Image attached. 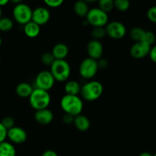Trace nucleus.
Returning a JSON list of instances; mask_svg holds the SVG:
<instances>
[{
	"instance_id": "obj_25",
	"label": "nucleus",
	"mask_w": 156,
	"mask_h": 156,
	"mask_svg": "<svg viewBox=\"0 0 156 156\" xmlns=\"http://www.w3.org/2000/svg\"><path fill=\"white\" fill-rule=\"evenodd\" d=\"M129 2L128 0H116L114 1V8L120 12H126L129 9Z\"/></svg>"
},
{
	"instance_id": "obj_21",
	"label": "nucleus",
	"mask_w": 156,
	"mask_h": 156,
	"mask_svg": "<svg viewBox=\"0 0 156 156\" xmlns=\"http://www.w3.org/2000/svg\"><path fill=\"white\" fill-rule=\"evenodd\" d=\"M0 156H16L15 146L6 141L0 143Z\"/></svg>"
},
{
	"instance_id": "obj_6",
	"label": "nucleus",
	"mask_w": 156,
	"mask_h": 156,
	"mask_svg": "<svg viewBox=\"0 0 156 156\" xmlns=\"http://www.w3.org/2000/svg\"><path fill=\"white\" fill-rule=\"evenodd\" d=\"M32 12L33 10L28 5L22 3L21 2L15 5L12 15H13V18L16 22L24 25L27 23L31 21Z\"/></svg>"
},
{
	"instance_id": "obj_37",
	"label": "nucleus",
	"mask_w": 156,
	"mask_h": 156,
	"mask_svg": "<svg viewBox=\"0 0 156 156\" xmlns=\"http://www.w3.org/2000/svg\"><path fill=\"white\" fill-rule=\"evenodd\" d=\"M9 3V0H0V7L6 5Z\"/></svg>"
},
{
	"instance_id": "obj_16",
	"label": "nucleus",
	"mask_w": 156,
	"mask_h": 156,
	"mask_svg": "<svg viewBox=\"0 0 156 156\" xmlns=\"http://www.w3.org/2000/svg\"><path fill=\"white\" fill-rule=\"evenodd\" d=\"M73 124L78 130L85 132V131L89 129L90 126H91V122H90L89 119L85 117V115L79 114V115L74 117Z\"/></svg>"
},
{
	"instance_id": "obj_33",
	"label": "nucleus",
	"mask_w": 156,
	"mask_h": 156,
	"mask_svg": "<svg viewBox=\"0 0 156 156\" xmlns=\"http://www.w3.org/2000/svg\"><path fill=\"white\" fill-rule=\"evenodd\" d=\"M62 121L66 124H71V123H73V121H74V117L65 114L62 117Z\"/></svg>"
},
{
	"instance_id": "obj_24",
	"label": "nucleus",
	"mask_w": 156,
	"mask_h": 156,
	"mask_svg": "<svg viewBox=\"0 0 156 156\" xmlns=\"http://www.w3.org/2000/svg\"><path fill=\"white\" fill-rule=\"evenodd\" d=\"M98 8L103 12L108 13L114 8V1L113 0H100L98 2Z\"/></svg>"
},
{
	"instance_id": "obj_3",
	"label": "nucleus",
	"mask_w": 156,
	"mask_h": 156,
	"mask_svg": "<svg viewBox=\"0 0 156 156\" xmlns=\"http://www.w3.org/2000/svg\"><path fill=\"white\" fill-rule=\"evenodd\" d=\"M50 95L48 91L34 88L33 92L29 97V102L33 109L35 111L46 109L50 104Z\"/></svg>"
},
{
	"instance_id": "obj_27",
	"label": "nucleus",
	"mask_w": 156,
	"mask_h": 156,
	"mask_svg": "<svg viewBox=\"0 0 156 156\" xmlns=\"http://www.w3.org/2000/svg\"><path fill=\"white\" fill-rule=\"evenodd\" d=\"M55 61V58L53 57L51 52H46L43 53L41 56V62L46 66H51Z\"/></svg>"
},
{
	"instance_id": "obj_40",
	"label": "nucleus",
	"mask_w": 156,
	"mask_h": 156,
	"mask_svg": "<svg viewBox=\"0 0 156 156\" xmlns=\"http://www.w3.org/2000/svg\"><path fill=\"white\" fill-rule=\"evenodd\" d=\"M2 41L1 37H0V47H1V45H2Z\"/></svg>"
},
{
	"instance_id": "obj_41",
	"label": "nucleus",
	"mask_w": 156,
	"mask_h": 156,
	"mask_svg": "<svg viewBox=\"0 0 156 156\" xmlns=\"http://www.w3.org/2000/svg\"><path fill=\"white\" fill-rule=\"evenodd\" d=\"M0 62H1V56H0Z\"/></svg>"
},
{
	"instance_id": "obj_2",
	"label": "nucleus",
	"mask_w": 156,
	"mask_h": 156,
	"mask_svg": "<svg viewBox=\"0 0 156 156\" xmlns=\"http://www.w3.org/2000/svg\"><path fill=\"white\" fill-rule=\"evenodd\" d=\"M103 91V85L100 82L92 80L82 85L80 94L84 100L87 101H94L101 98Z\"/></svg>"
},
{
	"instance_id": "obj_20",
	"label": "nucleus",
	"mask_w": 156,
	"mask_h": 156,
	"mask_svg": "<svg viewBox=\"0 0 156 156\" xmlns=\"http://www.w3.org/2000/svg\"><path fill=\"white\" fill-rule=\"evenodd\" d=\"M74 12L76 15H77L79 17H86L87 14H88V11H89V8H88V2L86 1H77L74 4Z\"/></svg>"
},
{
	"instance_id": "obj_15",
	"label": "nucleus",
	"mask_w": 156,
	"mask_h": 156,
	"mask_svg": "<svg viewBox=\"0 0 156 156\" xmlns=\"http://www.w3.org/2000/svg\"><path fill=\"white\" fill-rule=\"evenodd\" d=\"M51 53L55 59L63 60L67 57L69 54V47L65 44L59 43L53 47Z\"/></svg>"
},
{
	"instance_id": "obj_34",
	"label": "nucleus",
	"mask_w": 156,
	"mask_h": 156,
	"mask_svg": "<svg viewBox=\"0 0 156 156\" xmlns=\"http://www.w3.org/2000/svg\"><path fill=\"white\" fill-rule=\"evenodd\" d=\"M149 56V57H150L151 60L153 62H155V63H156V45L152 46Z\"/></svg>"
},
{
	"instance_id": "obj_42",
	"label": "nucleus",
	"mask_w": 156,
	"mask_h": 156,
	"mask_svg": "<svg viewBox=\"0 0 156 156\" xmlns=\"http://www.w3.org/2000/svg\"><path fill=\"white\" fill-rule=\"evenodd\" d=\"M153 156H156V152H155V155H154Z\"/></svg>"
},
{
	"instance_id": "obj_18",
	"label": "nucleus",
	"mask_w": 156,
	"mask_h": 156,
	"mask_svg": "<svg viewBox=\"0 0 156 156\" xmlns=\"http://www.w3.org/2000/svg\"><path fill=\"white\" fill-rule=\"evenodd\" d=\"M34 88L30 84L27 82H21L19 83L16 87V94L20 98H29L33 92Z\"/></svg>"
},
{
	"instance_id": "obj_9",
	"label": "nucleus",
	"mask_w": 156,
	"mask_h": 156,
	"mask_svg": "<svg viewBox=\"0 0 156 156\" xmlns=\"http://www.w3.org/2000/svg\"><path fill=\"white\" fill-rule=\"evenodd\" d=\"M106 35L114 40L122 39L126 34V28L123 23L120 21H111L105 26Z\"/></svg>"
},
{
	"instance_id": "obj_1",
	"label": "nucleus",
	"mask_w": 156,
	"mask_h": 156,
	"mask_svg": "<svg viewBox=\"0 0 156 156\" xmlns=\"http://www.w3.org/2000/svg\"><path fill=\"white\" fill-rule=\"evenodd\" d=\"M60 107L66 114L76 117L83 110V101L79 95L65 94L60 100Z\"/></svg>"
},
{
	"instance_id": "obj_28",
	"label": "nucleus",
	"mask_w": 156,
	"mask_h": 156,
	"mask_svg": "<svg viewBox=\"0 0 156 156\" xmlns=\"http://www.w3.org/2000/svg\"><path fill=\"white\" fill-rule=\"evenodd\" d=\"M143 42L146 43L149 45H150L152 47L154 44V43L155 42V35L151 30H146V33H145L144 39H143Z\"/></svg>"
},
{
	"instance_id": "obj_32",
	"label": "nucleus",
	"mask_w": 156,
	"mask_h": 156,
	"mask_svg": "<svg viewBox=\"0 0 156 156\" xmlns=\"http://www.w3.org/2000/svg\"><path fill=\"white\" fill-rule=\"evenodd\" d=\"M6 138H7V129L3 126V125L0 122V143L5 141Z\"/></svg>"
},
{
	"instance_id": "obj_26",
	"label": "nucleus",
	"mask_w": 156,
	"mask_h": 156,
	"mask_svg": "<svg viewBox=\"0 0 156 156\" xmlns=\"http://www.w3.org/2000/svg\"><path fill=\"white\" fill-rule=\"evenodd\" d=\"M91 36L94 40L99 41L101 38H104L106 36V31L105 27H94L91 31Z\"/></svg>"
},
{
	"instance_id": "obj_29",
	"label": "nucleus",
	"mask_w": 156,
	"mask_h": 156,
	"mask_svg": "<svg viewBox=\"0 0 156 156\" xmlns=\"http://www.w3.org/2000/svg\"><path fill=\"white\" fill-rule=\"evenodd\" d=\"M2 124L7 130L15 126V120L12 117H6L1 121Z\"/></svg>"
},
{
	"instance_id": "obj_17",
	"label": "nucleus",
	"mask_w": 156,
	"mask_h": 156,
	"mask_svg": "<svg viewBox=\"0 0 156 156\" xmlns=\"http://www.w3.org/2000/svg\"><path fill=\"white\" fill-rule=\"evenodd\" d=\"M24 33L29 38L37 37L41 33V26L34 21H30L24 25Z\"/></svg>"
},
{
	"instance_id": "obj_4",
	"label": "nucleus",
	"mask_w": 156,
	"mask_h": 156,
	"mask_svg": "<svg viewBox=\"0 0 156 156\" xmlns=\"http://www.w3.org/2000/svg\"><path fill=\"white\" fill-rule=\"evenodd\" d=\"M50 72L57 82H66L68 80L71 74V67L66 59L57 60L55 59L53 63L50 66Z\"/></svg>"
},
{
	"instance_id": "obj_35",
	"label": "nucleus",
	"mask_w": 156,
	"mask_h": 156,
	"mask_svg": "<svg viewBox=\"0 0 156 156\" xmlns=\"http://www.w3.org/2000/svg\"><path fill=\"white\" fill-rule=\"evenodd\" d=\"M98 66V69H106L108 66V62L107 59L101 58L100 59L97 60Z\"/></svg>"
},
{
	"instance_id": "obj_39",
	"label": "nucleus",
	"mask_w": 156,
	"mask_h": 156,
	"mask_svg": "<svg viewBox=\"0 0 156 156\" xmlns=\"http://www.w3.org/2000/svg\"><path fill=\"white\" fill-rule=\"evenodd\" d=\"M2 18V8L0 7V18Z\"/></svg>"
},
{
	"instance_id": "obj_14",
	"label": "nucleus",
	"mask_w": 156,
	"mask_h": 156,
	"mask_svg": "<svg viewBox=\"0 0 156 156\" xmlns=\"http://www.w3.org/2000/svg\"><path fill=\"white\" fill-rule=\"evenodd\" d=\"M53 113L48 108L36 111L34 113V119L38 123L41 125L50 124L53 120Z\"/></svg>"
},
{
	"instance_id": "obj_5",
	"label": "nucleus",
	"mask_w": 156,
	"mask_h": 156,
	"mask_svg": "<svg viewBox=\"0 0 156 156\" xmlns=\"http://www.w3.org/2000/svg\"><path fill=\"white\" fill-rule=\"evenodd\" d=\"M85 20L88 24L94 27H105L108 24V14L103 12L99 8L89 9Z\"/></svg>"
},
{
	"instance_id": "obj_7",
	"label": "nucleus",
	"mask_w": 156,
	"mask_h": 156,
	"mask_svg": "<svg viewBox=\"0 0 156 156\" xmlns=\"http://www.w3.org/2000/svg\"><path fill=\"white\" fill-rule=\"evenodd\" d=\"M98 70L97 60L88 57L81 62L79 72L83 79H91L96 76Z\"/></svg>"
},
{
	"instance_id": "obj_22",
	"label": "nucleus",
	"mask_w": 156,
	"mask_h": 156,
	"mask_svg": "<svg viewBox=\"0 0 156 156\" xmlns=\"http://www.w3.org/2000/svg\"><path fill=\"white\" fill-rule=\"evenodd\" d=\"M146 30L140 27H135L129 31V37L136 42H141L144 39Z\"/></svg>"
},
{
	"instance_id": "obj_13",
	"label": "nucleus",
	"mask_w": 156,
	"mask_h": 156,
	"mask_svg": "<svg viewBox=\"0 0 156 156\" xmlns=\"http://www.w3.org/2000/svg\"><path fill=\"white\" fill-rule=\"evenodd\" d=\"M87 53L88 57L94 60H98L102 57L104 53V47L100 41L91 40L87 45Z\"/></svg>"
},
{
	"instance_id": "obj_19",
	"label": "nucleus",
	"mask_w": 156,
	"mask_h": 156,
	"mask_svg": "<svg viewBox=\"0 0 156 156\" xmlns=\"http://www.w3.org/2000/svg\"><path fill=\"white\" fill-rule=\"evenodd\" d=\"M81 88H82V86L77 81L70 80L66 83L64 90H65L66 94L79 95V94H80Z\"/></svg>"
},
{
	"instance_id": "obj_11",
	"label": "nucleus",
	"mask_w": 156,
	"mask_h": 156,
	"mask_svg": "<svg viewBox=\"0 0 156 156\" xmlns=\"http://www.w3.org/2000/svg\"><path fill=\"white\" fill-rule=\"evenodd\" d=\"M7 138L15 144H22L27 140V133L23 128L13 126L7 130Z\"/></svg>"
},
{
	"instance_id": "obj_31",
	"label": "nucleus",
	"mask_w": 156,
	"mask_h": 156,
	"mask_svg": "<svg viewBox=\"0 0 156 156\" xmlns=\"http://www.w3.org/2000/svg\"><path fill=\"white\" fill-rule=\"evenodd\" d=\"M147 18L150 21L156 23V5L152 6L147 11Z\"/></svg>"
},
{
	"instance_id": "obj_38",
	"label": "nucleus",
	"mask_w": 156,
	"mask_h": 156,
	"mask_svg": "<svg viewBox=\"0 0 156 156\" xmlns=\"http://www.w3.org/2000/svg\"><path fill=\"white\" fill-rule=\"evenodd\" d=\"M139 156H153V155L150 153V152H142Z\"/></svg>"
},
{
	"instance_id": "obj_10",
	"label": "nucleus",
	"mask_w": 156,
	"mask_h": 156,
	"mask_svg": "<svg viewBox=\"0 0 156 156\" xmlns=\"http://www.w3.org/2000/svg\"><path fill=\"white\" fill-rule=\"evenodd\" d=\"M151 47H152L150 45L143 41L136 42L131 47L129 53H130L131 56L135 59H143V58L149 56Z\"/></svg>"
},
{
	"instance_id": "obj_12",
	"label": "nucleus",
	"mask_w": 156,
	"mask_h": 156,
	"mask_svg": "<svg viewBox=\"0 0 156 156\" xmlns=\"http://www.w3.org/2000/svg\"><path fill=\"white\" fill-rule=\"evenodd\" d=\"M50 18V11L47 8L38 7L32 12L31 21L36 23L39 26L44 25L47 24Z\"/></svg>"
},
{
	"instance_id": "obj_23",
	"label": "nucleus",
	"mask_w": 156,
	"mask_h": 156,
	"mask_svg": "<svg viewBox=\"0 0 156 156\" xmlns=\"http://www.w3.org/2000/svg\"><path fill=\"white\" fill-rule=\"evenodd\" d=\"M14 22L10 18L2 17L0 18V31L8 32L13 28Z\"/></svg>"
},
{
	"instance_id": "obj_30",
	"label": "nucleus",
	"mask_w": 156,
	"mask_h": 156,
	"mask_svg": "<svg viewBox=\"0 0 156 156\" xmlns=\"http://www.w3.org/2000/svg\"><path fill=\"white\" fill-rule=\"evenodd\" d=\"M62 3H63L62 0H45L44 1V4L52 9H56V8L60 7Z\"/></svg>"
},
{
	"instance_id": "obj_8",
	"label": "nucleus",
	"mask_w": 156,
	"mask_h": 156,
	"mask_svg": "<svg viewBox=\"0 0 156 156\" xmlns=\"http://www.w3.org/2000/svg\"><path fill=\"white\" fill-rule=\"evenodd\" d=\"M55 79L51 73L47 70L40 72L35 79L36 88L48 91L51 89L55 84Z\"/></svg>"
},
{
	"instance_id": "obj_36",
	"label": "nucleus",
	"mask_w": 156,
	"mask_h": 156,
	"mask_svg": "<svg viewBox=\"0 0 156 156\" xmlns=\"http://www.w3.org/2000/svg\"><path fill=\"white\" fill-rule=\"evenodd\" d=\"M41 156H58L57 153L53 150H47L42 154Z\"/></svg>"
}]
</instances>
